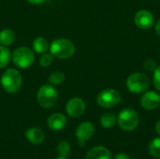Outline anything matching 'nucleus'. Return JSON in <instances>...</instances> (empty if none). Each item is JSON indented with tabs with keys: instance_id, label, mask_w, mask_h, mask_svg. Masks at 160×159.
Returning a JSON list of instances; mask_svg holds the SVG:
<instances>
[{
	"instance_id": "obj_21",
	"label": "nucleus",
	"mask_w": 160,
	"mask_h": 159,
	"mask_svg": "<svg viewBox=\"0 0 160 159\" xmlns=\"http://www.w3.org/2000/svg\"><path fill=\"white\" fill-rule=\"evenodd\" d=\"M71 152V146L70 144L66 142V141H63L61 142L58 143L57 145V153L60 157H67Z\"/></svg>"
},
{
	"instance_id": "obj_28",
	"label": "nucleus",
	"mask_w": 160,
	"mask_h": 159,
	"mask_svg": "<svg viewBox=\"0 0 160 159\" xmlns=\"http://www.w3.org/2000/svg\"><path fill=\"white\" fill-rule=\"evenodd\" d=\"M156 131H157V133L160 136V120L158 121V123L156 124Z\"/></svg>"
},
{
	"instance_id": "obj_27",
	"label": "nucleus",
	"mask_w": 160,
	"mask_h": 159,
	"mask_svg": "<svg viewBox=\"0 0 160 159\" xmlns=\"http://www.w3.org/2000/svg\"><path fill=\"white\" fill-rule=\"evenodd\" d=\"M155 28H156V32H157V34H158V35L160 37V19L158 21V22L156 23Z\"/></svg>"
},
{
	"instance_id": "obj_14",
	"label": "nucleus",
	"mask_w": 160,
	"mask_h": 159,
	"mask_svg": "<svg viewBox=\"0 0 160 159\" xmlns=\"http://www.w3.org/2000/svg\"><path fill=\"white\" fill-rule=\"evenodd\" d=\"M25 137L28 142L33 144H39L45 139L44 132L39 127H31L26 130Z\"/></svg>"
},
{
	"instance_id": "obj_19",
	"label": "nucleus",
	"mask_w": 160,
	"mask_h": 159,
	"mask_svg": "<svg viewBox=\"0 0 160 159\" xmlns=\"http://www.w3.org/2000/svg\"><path fill=\"white\" fill-rule=\"evenodd\" d=\"M10 51L6 46H0V68L5 67L10 60Z\"/></svg>"
},
{
	"instance_id": "obj_12",
	"label": "nucleus",
	"mask_w": 160,
	"mask_h": 159,
	"mask_svg": "<svg viewBox=\"0 0 160 159\" xmlns=\"http://www.w3.org/2000/svg\"><path fill=\"white\" fill-rule=\"evenodd\" d=\"M47 124L48 127L52 130H61L67 125V118L64 114L55 112L48 118Z\"/></svg>"
},
{
	"instance_id": "obj_23",
	"label": "nucleus",
	"mask_w": 160,
	"mask_h": 159,
	"mask_svg": "<svg viewBox=\"0 0 160 159\" xmlns=\"http://www.w3.org/2000/svg\"><path fill=\"white\" fill-rule=\"evenodd\" d=\"M143 67L144 68L149 71V72H154L157 67H158V65H157V62L154 60V59H147L144 61L143 63Z\"/></svg>"
},
{
	"instance_id": "obj_3",
	"label": "nucleus",
	"mask_w": 160,
	"mask_h": 159,
	"mask_svg": "<svg viewBox=\"0 0 160 159\" xmlns=\"http://www.w3.org/2000/svg\"><path fill=\"white\" fill-rule=\"evenodd\" d=\"M58 99V93L52 84L42 85L37 93V100L39 106L45 109L52 108Z\"/></svg>"
},
{
	"instance_id": "obj_11",
	"label": "nucleus",
	"mask_w": 160,
	"mask_h": 159,
	"mask_svg": "<svg viewBox=\"0 0 160 159\" xmlns=\"http://www.w3.org/2000/svg\"><path fill=\"white\" fill-rule=\"evenodd\" d=\"M141 105L147 111L155 110L160 105V96L154 91L146 92L141 97Z\"/></svg>"
},
{
	"instance_id": "obj_22",
	"label": "nucleus",
	"mask_w": 160,
	"mask_h": 159,
	"mask_svg": "<svg viewBox=\"0 0 160 159\" xmlns=\"http://www.w3.org/2000/svg\"><path fill=\"white\" fill-rule=\"evenodd\" d=\"M52 55L51 53H42L41 57L39 58V65L43 67H49L52 63Z\"/></svg>"
},
{
	"instance_id": "obj_17",
	"label": "nucleus",
	"mask_w": 160,
	"mask_h": 159,
	"mask_svg": "<svg viewBox=\"0 0 160 159\" xmlns=\"http://www.w3.org/2000/svg\"><path fill=\"white\" fill-rule=\"evenodd\" d=\"M117 118L112 112H106L100 117V125L105 128H111L116 124Z\"/></svg>"
},
{
	"instance_id": "obj_6",
	"label": "nucleus",
	"mask_w": 160,
	"mask_h": 159,
	"mask_svg": "<svg viewBox=\"0 0 160 159\" xmlns=\"http://www.w3.org/2000/svg\"><path fill=\"white\" fill-rule=\"evenodd\" d=\"M13 64L21 68H27L33 65L35 61V53L28 47H19L12 53Z\"/></svg>"
},
{
	"instance_id": "obj_25",
	"label": "nucleus",
	"mask_w": 160,
	"mask_h": 159,
	"mask_svg": "<svg viewBox=\"0 0 160 159\" xmlns=\"http://www.w3.org/2000/svg\"><path fill=\"white\" fill-rule=\"evenodd\" d=\"M113 159H131V158H130L127 154H125V153H120V154L116 155Z\"/></svg>"
},
{
	"instance_id": "obj_20",
	"label": "nucleus",
	"mask_w": 160,
	"mask_h": 159,
	"mask_svg": "<svg viewBox=\"0 0 160 159\" xmlns=\"http://www.w3.org/2000/svg\"><path fill=\"white\" fill-rule=\"evenodd\" d=\"M150 154L157 158H160V137L154 139L149 144Z\"/></svg>"
},
{
	"instance_id": "obj_16",
	"label": "nucleus",
	"mask_w": 160,
	"mask_h": 159,
	"mask_svg": "<svg viewBox=\"0 0 160 159\" xmlns=\"http://www.w3.org/2000/svg\"><path fill=\"white\" fill-rule=\"evenodd\" d=\"M14 40H15V34L11 29L6 28L0 32V43H1V45L9 46L14 42Z\"/></svg>"
},
{
	"instance_id": "obj_24",
	"label": "nucleus",
	"mask_w": 160,
	"mask_h": 159,
	"mask_svg": "<svg viewBox=\"0 0 160 159\" xmlns=\"http://www.w3.org/2000/svg\"><path fill=\"white\" fill-rule=\"evenodd\" d=\"M154 85L157 90L160 91V67H158L157 69L154 71Z\"/></svg>"
},
{
	"instance_id": "obj_13",
	"label": "nucleus",
	"mask_w": 160,
	"mask_h": 159,
	"mask_svg": "<svg viewBox=\"0 0 160 159\" xmlns=\"http://www.w3.org/2000/svg\"><path fill=\"white\" fill-rule=\"evenodd\" d=\"M85 159H111V152L104 146H96L88 151Z\"/></svg>"
},
{
	"instance_id": "obj_5",
	"label": "nucleus",
	"mask_w": 160,
	"mask_h": 159,
	"mask_svg": "<svg viewBox=\"0 0 160 159\" xmlns=\"http://www.w3.org/2000/svg\"><path fill=\"white\" fill-rule=\"evenodd\" d=\"M117 123L123 130L131 131L138 127L140 123V117L135 110L127 108L121 111L118 114Z\"/></svg>"
},
{
	"instance_id": "obj_15",
	"label": "nucleus",
	"mask_w": 160,
	"mask_h": 159,
	"mask_svg": "<svg viewBox=\"0 0 160 159\" xmlns=\"http://www.w3.org/2000/svg\"><path fill=\"white\" fill-rule=\"evenodd\" d=\"M49 43L47 41V39L43 37H38L35 38V40L33 41V49L36 52L38 53H45L47 52V50L49 49Z\"/></svg>"
},
{
	"instance_id": "obj_29",
	"label": "nucleus",
	"mask_w": 160,
	"mask_h": 159,
	"mask_svg": "<svg viewBox=\"0 0 160 159\" xmlns=\"http://www.w3.org/2000/svg\"><path fill=\"white\" fill-rule=\"evenodd\" d=\"M56 159H68V158H67V157H58V158H56Z\"/></svg>"
},
{
	"instance_id": "obj_1",
	"label": "nucleus",
	"mask_w": 160,
	"mask_h": 159,
	"mask_svg": "<svg viewBox=\"0 0 160 159\" xmlns=\"http://www.w3.org/2000/svg\"><path fill=\"white\" fill-rule=\"evenodd\" d=\"M49 48L51 54L59 59H68L73 56L75 52V46L73 42L64 37L54 39Z\"/></svg>"
},
{
	"instance_id": "obj_18",
	"label": "nucleus",
	"mask_w": 160,
	"mask_h": 159,
	"mask_svg": "<svg viewBox=\"0 0 160 159\" xmlns=\"http://www.w3.org/2000/svg\"><path fill=\"white\" fill-rule=\"evenodd\" d=\"M66 80V76L62 71H54L49 76V82L52 85H61Z\"/></svg>"
},
{
	"instance_id": "obj_8",
	"label": "nucleus",
	"mask_w": 160,
	"mask_h": 159,
	"mask_svg": "<svg viewBox=\"0 0 160 159\" xmlns=\"http://www.w3.org/2000/svg\"><path fill=\"white\" fill-rule=\"evenodd\" d=\"M85 103L80 97H72L68 100L66 105L67 113L73 118H77L82 116L85 112Z\"/></svg>"
},
{
	"instance_id": "obj_10",
	"label": "nucleus",
	"mask_w": 160,
	"mask_h": 159,
	"mask_svg": "<svg viewBox=\"0 0 160 159\" xmlns=\"http://www.w3.org/2000/svg\"><path fill=\"white\" fill-rule=\"evenodd\" d=\"M95 128L92 123L90 122H83L79 125V127L76 129L75 135L78 139V142L81 146H83L85 142L92 138L94 135Z\"/></svg>"
},
{
	"instance_id": "obj_2",
	"label": "nucleus",
	"mask_w": 160,
	"mask_h": 159,
	"mask_svg": "<svg viewBox=\"0 0 160 159\" xmlns=\"http://www.w3.org/2000/svg\"><path fill=\"white\" fill-rule=\"evenodd\" d=\"M1 84L7 93H17L22 84V78L21 73L14 68L7 69L1 77Z\"/></svg>"
},
{
	"instance_id": "obj_9",
	"label": "nucleus",
	"mask_w": 160,
	"mask_h": 159,
	"mask_svg": "<svg viewBox=\"0 0 160 159\" xmlns=\"http://www.w3.org/2000/svg\"><path fill=\"white\" fill-rule=\"evenodd\" d=\"M134 22L141 29H150L155 23V17L150 11L142 9L135 14Z\"/></svg>"
},
{
	"instance_id": "obj_26",
	"label": "nucleus",
	"mask_w": 160,
	"mask_h": 159,
	"mask_svg": "<svg viewBox=\"0 0 160 159\" xmlns=\"http://www.w3.org/2000/svg\"><path fill=\"white\" fill-rule=\"evenodd\" d=\"M26 1L33 5H39V4H42L43 2H45L46 0H26Z\"/></svg>"
},
{
	"instance_id": "obj_7",
	"label": "nucleus",
	"mask_w": 160,
	"mask_h": 159,
	"mask_svg": "<svg viewBox=\"0 0 160 159\" xmlns=\"http://www.w3.org/2000/svg\"><path fill=\"white\" fill-rule=\"evenodd\" d=\"M98 104L105 109H111L122 101L121 94L115 89H105L99 92L97 97Z\"/></svg>"
},
{
	"instance_id": "obj_4",
	"label": "nucleus",
	"mask_w": 160,
	"mask_h": 159,
	"mask_svg": "<svg viewBox=\"0 0 160 159\" xmlns=\"http://www.w3.org/2000/svg\"><path fill=\"white\" fill-rule=\"evenodd\" d=\"M150 86V80L146 74L142 72H135L128 76L127 80V87L129 92L133 94H142L145 92Z\"/></svg>"
}]
</instances>
